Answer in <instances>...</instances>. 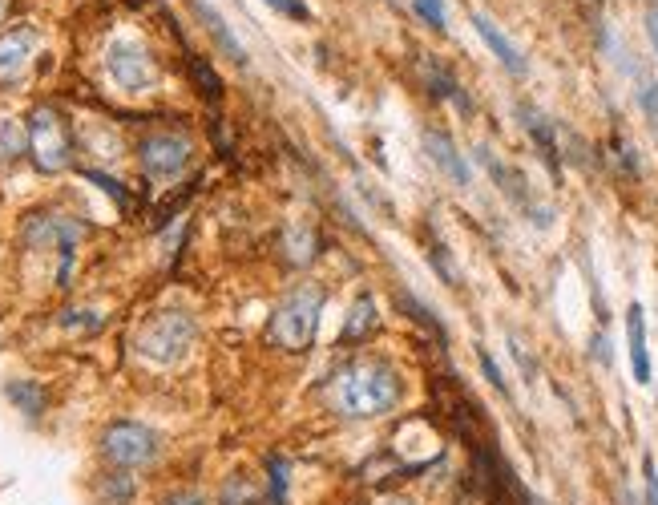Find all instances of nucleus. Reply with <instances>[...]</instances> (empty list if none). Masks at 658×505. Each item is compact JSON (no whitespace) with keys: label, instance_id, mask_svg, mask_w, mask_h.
Returning a JSON list of instances; mask_svg holds the SVG:
<instances>
[{"label":"nucleus","instance_id":"7ed1b4c3","mask_svg":"<svg viewBox=\"0 0 658 505\" xmlns=\"http://www.w3.org/2000/svg\"><path fill=\"white\" fill-rule=\"evenodd\" d=\"M194 336H198V324L194 316L186 312H158L142 324L138 332V352L154 364H178L190 348H194Z\"/></svg>","mask_w":658,"mask_h":505},{"label":"nucleus","instance_id":"20e7f679","mask_svg":"<svg viewBox=\"0 0 658 505\" xmlns=\"http://www.w3.org/2000/svg\"><path fill=\"white\" fill-rule=\"evenodd\" d=\"M29 154L41 174H61L73 162V138L53 106H37L29 118Z\"/></svg>","mask_w":658,"mask_h":505},{"label":"nucleus","instance_id":"b1692460","mask_svg":"<svg viewBox=\"0 0 658 505\" xmlns=\"http://www.w3.org/2000/svg\"><path fill=\"white\" fill-rule=\"evenodd\" d=\"M85 178H89V182H97V186H101L109 198L118 202L122 211H130V194H126V186H122L118 178H109V174H101V170H85Z\"/></svg>","mask_w":658,"mask_h":505},{"label":"nucleus","instance_id":"bb28decb","mask_svg":"<svg viewBox=\"0 0 658 505\" xmlns=\"http://www.w3.org/2000/svg\"><path fill=\"white\" fill-rule=\"evenodd\" d=\"M412 9H416L432 29L445 33V0H412Z\"/></svg>","mask_w":658,"mask_h":505},{"label":"nucleus","instance_id":"2f4dec72","mask_svg":"<svg viewBox=\"0 0 658 505\" xmlns=\"http://www.w3.org/2000/svg\"><path fill=\"white\" fill-rule=\"evenodd\" d=\"M477 356H481V368H485V376H489V384H493V388H505V376H501V368L493 364V356H489L485 348H481Z\"/></svg>","mask_w":658,"mask_h":505},{"label":"nucleus","instance_id":"7c9ffc66","mask_svg":"<svg viewBox=\"0 0 658 505\" xmlns=\"http://www.w3.org/2000/svg\"><path fill=\"white\" fill-rule=\"evenodd\" d=\"M642 477H646V505H658V465L650 453L642 457Z\"/></svg>","mask_w":658,"mask_h":505},{"label":"nucleus","instance_id":"6ab92c4d","mask_svg":"<svg viewBox=\"0 0 658 505\" xmlns=\"http://www.w3.org/2000/svg\"><path fill=\"white\" fill-rule=\"evenodd\" d=\"M283 247H287V259L291 263H311L315 259V247H319V235L311 227H287Z\"/></svg>","mask_w":658,"mask_h":505},{"label":"nucleus","instance_id":"2eb2a0df","mask_svg":"<svg viewBox=\"0 0 658 505\" xmlns=\"http://www.w3.org/2000/svg\"><path fill=\"white\" fill-rule=\"evenodd\" d=\"M521 118H525V130H529V138L537 142V150H541V158H545V166H550L554 174L562 170V162H558V142H554V126L545 122L533 106H521Z\"/></svg>","mask_w":658,"mask_h":505},{"label":"nucleus","instance_id":"cd10ccee","mask_svg":"<svg viewBox=\"0 0 658 505\" xmlns=\"http://www.w3.org/2000/svg\"><path fill=\"white\" fill-rule=\"evenodd\" d=\"M101 497H105V501H118V505H122V501H130V497H134V481H130V477H122V473H114V477L105 481Z\"/></svg>","mask_w":658,"mask_h":505},{"label":"nucleus","instance_id":"393cba45","mask_svg":"<svg viewBox=\"0 0 658 505\" xmlns=\"http://www.w3.org/2000/svg\"><path fill=\"white\" fill-rule=\"evenodd\" d=\"M267 469H271V505H287V461L271 457Z\"/></svg>","mask_w":658,"mask_h":505},{"label":"nucleus","instance_id":"a211bd4d","mask_svg":"<svg viewBox=\"0 0 658 505\" xmlns=\"http://www.w3.org/2000/svg\"><path fill=\"white\" fill-rule=\"evenodd\" d=\"M5 396L17 404L25 417H41L45 413V388L37 380H9L5 384Z\"/></svg>","mask_w":658,"mask_h":505},{"label":"nucleus","instance_id":"9d476101","mask_svg":"<svg viewBox=\"0 0 658 505\" xmlns=\"http://www.w3.org/2000/svg\"><path fill=\"white\" fill-rule=\"evenodd\" d=\"M424 150H428V158H432V166L441 170V174H449L457 186H469V162L457 154V146H453V138L449 134H441V130H428L424 134Z\"/></svg>","mask_w":658,"mask_h":505},{"label":"nucleus","instance_id":"72a5a7b5","mask_svg":"<svg viewBox=\"0 0 658 505\" xmlns=\"http://www.w3.org/2000/svg\"><path fill=\"white\" fill-rule=\"evenodd\" d=\"M380 505H412L408 497H392V501H380Z\"/></svg>","mask_w":658,"mask_h":505},{"label":"nucleus","instance_id":"4468645a","mask_svg":"<svg viewBox=\"0 0 658 505\" xmlns=\"http://www.w3.org/2000/svg\"><path fill=\"white\" fill-rule=\"evenodd\" d=\"M376 299L372 295H356V303H352V312H348V320H344V328H340V344H360V340H368L372 332H376Z\"/></svg>","mask_w":658,"mask_h":505},{"label":"nucleus","instance_id":"ddd939ff","mask_svg":"<svg viewBox=\"0 0 658 505\" xmlns=\"http://www.w3.org/2000/svg\"><path fill=\"white\" fill-rule=\"evenodd\" d=\"M626 344H630V368L638 384H650V352H646V316L638 303L626 308Z\"/></svg>","mask_w":658,"mask_h":505},{"label":"nucleus","instance_id":"f8f14e48","mask_svg":"<svg viewBox=\"0 0 658 505\" xmlns=\"http://www.w3.org/2000/svg\"><path fill=\"white\" fill-rule=\"evenodd\" d=\"M473 25H477L481 41L493 49V57H497V61H501L509 73H517V77H521V73L529 69V65H525V57H521V49H517V45H513V41H509V37H505L497 25H493V17H485V13H473Z\"/></svg>","mask_w":658,"mask_h":505},{"label":"nucleus","instance_id":"5701e85b","mask_svg":"<svg viewBox=\"0 0 658 505\" xmlns=\"http://www.w3.org/2000/svg\"><path fill=\"white\" fill-rule=\"evenodd\" d=\"M29 146V134L17 122H0V158H17Z\"/></svg>","mask_w":658,"mask_h":505},{"label":"nucleus","instance_id":"f257e3e1","mask_svg":"<svg viewBox=\"0 0 658 505\" xmlns=\"http://www.w3.org/2000/svg\"><path fill=\"white\" fill-rule=\"evenodd\" d=\"M400 404V376L384 360H356L336 376V409L352 421L388 417Z\"/></svg>","mask_w":658,"mask_h":505},{"label":"nucleus","instance_id":"6e6552de","mask_svg":"<svg viewBox=\"0 0 658 505\" xmlns=\"http://www.w3.org/2000/svg\"><path fill=\"white\" fill-rule=\"evenodd\" d=\"M142 170L150 174V178H162V182H170V178H178L186 166H190V142L182 138V134H150L146 142H142Z\"/></svg>","mask_w":658,"mask_h":505},{"label":"nucleus","instance_id":"f3484780","mask_svg":"<svg viewBox=\"0 0 658 505\" xmlns=\"http://www.w3.org/2000/svg\"><path fill=\"white\" fill-rule=\"evenodd\" d=\"M424 81H428V93H432V97L457 101L461 110H469V97L461 93V85L453 81V73H449V69H441V65H436V61H424Z\"/></svg>","mask_w":658,"mask_h":505},{"label":"nucleus","instance_id":"423d86ee","mask_svg":"<svg viewBox=\"0 0 658 505\" xmlns=\"http://www.w3.org/2000/svg\"><path fill=\"white\" fill-rule=\"evenodd\" d=\"M21 235H25L29 247H57V251H61L57 283L65 287V283H69V271H73V251H77L85 227H81L77 219H69V215H33V219L25 223Z\"/></svg>","mask_w":658,"mask_h":505},{"label":"nucleus","instance_id":"c756f323","mask_svg":"<svg viewBox=\"0 0 658 505\" xmlns=\"http://www.w3.org/2000/svg\"><path fill=\"white\" fill-rule=\"evenodd\" d=\"M263 5H271L279 17H291V21H311V9L303 5V0H263Z\"/></svg>","mask_w":658,"mask_h":505},{"label":"nucleus","instance_id":"0eeeda50","mask_svg":"<svg viewBox=\"0 0 658 505\" xmlns=\"http://www.w3.org/2000/svg\"><path fill=\"white\" fill-rule=\"evenodd\" d=\"M105 69H109V77H114L122 89H130V93H146L158 81V65H154V57L138 41H109Z\"/></svg>","mask_w":658,"mask_h":505},{"label":"nucleus","instance_id":"4be33fe9","mask_svg":"<svg viewBox=\"0 0 658 505\" xmlns=\"http://www.w3.org/2000/svg\"><path fill=\"white\" fill-rule=\"evenodd\" d=\"M218 505H259V489L247 477H231L223 485V497H218Z\"/></svg>","mask_w":658,"mask_h":505},{"label":"nucleus","instance_id":"39448f33","mask_svg":"<svg viewBox=\"0 0 658 505\" xmlns=\"http://www.w3.org/2000/svg\"><path fill=\"white\" fill-rule=\"evenodd\" d=\"M101 453L118 469H138L158 457V437L138 421H114L101 433Z\"/></svg>","mask_w":658,"mask_h":505},{"label":"nucleus","instance_id":"1a4fd4ad","mask_svg":"<svg viewBox=\"0 0 658 505\" xmlns=\"http://www.w3.org/2000/svg\"><path fill=\"white\" fill-rule=\"evenodd\" d=\"M33 49H37V29H29V25L0 37V81L21 77L29 57H33Z\"/></svg>","mask_w":658,"mask_h":505},{"label":"nucleus","instance_id":"c85d7f7f","mask_svg":"<svg viewBox=\"0 0 658 505\" xmlns=\"http://www.w3.org/2000/svg\"><path fill=\"white\" fill-rule=\"evenodd\" d=\"M61 324H65L69 332H97V328H101V316H97V312H65Z\"/></svg>","mask_w":658,"mask_h":505},{"label":"nucleus","instance_id":"aec40b11","mask_svg":"<svg viewBox=\"0 0 658 505\" xmlns=\"http://www.w3.org/2000/svg\"><path fill=\"white\" fill-rule=\"evenodd\" d=\"M190 77H194V85H198V93H202V97H210V101L223 97V77L214 73V65H210L206 57L190 53Z\"/></svg>","mask_w":658,"mask_h":505},{"label":"nucleus","instance_id":"412c9836","mask_svg":"<svg viewBox=\"0 0 658 505\" xmlns=\"http://www.w3.org/2000/svg\"><path fill=\"white\" fill-rule=\"evenodd\" d=\"M396 303H400V312H408L420 328H428L432 336H441V340H445V324L436 320V316H432V308H424V303H420L412 291H400V295H396Z\"/></svg>","mask_w":658,"mask_h":505},{"label":"nucleus","instance_id":"9b49d317","mask_svg":"<svg viewBox=\"0 0 658 505\" xmlns=\"http://www.w3.org/2000/svg\"><path fill=\"white\" fill-rule=\"evenodd\" d=\"M190 9H194V17L206 25V33L214 37V45H218V49H223V53H227L235 65H247V49L239 45V37H235V33H231V25L223 21V13H218V9H210L206 0H190Z\"/></svg>","mask_w":658,"mask_h":505},{"label":"nucleus","instance_id":"473e14b6","mask_svg":"<svg viewBox=\"0 0 658 505\" xmlns=\"http://www.w3.org/2000/svg\"><path fill=\"white\" fill-rule=\"evenodd\" d=\"M646 33H650L654 53H658V5H650V9H646Z\"/></svg>","mask_w":658,"mask_h":505},{"label":"nucleus","instance_id":"f03ea898","mask_svg":"<svg viewBox=\"0 0 658 505\" xmlns=\"http://www.w3.org/2000/svg\"><path fill=\"white\" fill-rule=\"evenodd\" d=\"M323 303H327V291H323L319 283L295 287V291L279 303V308H275V316H271V328H267L271 344H279L283 352H303V348H311Z\"/></svg>","mask_w":658,"mask_h":505},{"label":"nucleus","instance_id":"dca6fc26","mask_svg":"<svg viewBox=\"0 0 658 505\" xmlns=\"http://www.w3.org/2000/svg\"><path fill=\"white\" fill-rule=\"evenodd\" d=\"M477 154H481V162L489 166V174L497 178V186H501V190H505V194H509L513 202H521V207H529V190H525V178H521V174H517L513 166L497 162V158H493L489 150H477Z\"/></svg>","mask_w":658,"mask_h":505},{"label":"nucleus","instance_id":"a878e982","mask_svg":"<svg viewBox=\"0 0 658 505\" xmlns=\"http://www.w3.org/2000/svg\"><path fill=\"white\" fill-rule=\"evenodd\" d=\"M638 106H642L646 122L654 126V134H658V81H646V85L638 89Z\"/></svg>","mask_w":658,"mask_h":505}]
</instances>
